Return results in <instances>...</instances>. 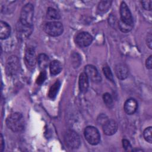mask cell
<instances>
[{
	"mask_svg": "<svg viewBox=\"0 0 152 152\" xmlns=\"http://www.w3.org/2000/svg\"><path fill=\"white\" fill-rule=\"evenodd\" d=\"M7 126L13 132H18L24 129L25 122L23 115L15 112L10 115L6 120Z\"/></svg>",
	"mask_w": 152,
	"mask_h": 152,
	"instance_id": "obj_1",
	"label": "cell"
},
{
	"mask_svg": "<svg viewBox=\"0 0 152 152\" xmlns=\"http://www.w3.org/2000/svg\"><path fill=\"white\" fill-rule=\"evenodd\" d=\"M33 14L34 7L31 3H28L23 7L18 21L24 24L33 26Z\"/></svg>",
	"mask_w": 152,
	"mask_h": 152,
	"instance_id": "obj_2",
	"label": "cell"
},
{
	"mask_svg": "<svg viewBox=\"0 0 152 152\" xmlns=\"http://www.w3.org/2000/svg\"><path fill=\"white\" fill-rule=\"evenodd\" d=\"M65 145L71 149H75L79 147L81 141L79 135L73 130H68L64 135Z\"/></svg>",
	"mask_w": 152,
	"mask_h": 152,
	"instance_id": "obj_3",
	"label": "cell"
},
{
	"mask_svg": "<svg viewBox=\"0 0 152 152\" xmlns=\"http://www.w3.org/2000/svg\"><path fill=\"white\" fill-rule=\"evenodd\" d=\"M84 137L87 142L91 145L99 144L100 140V135L98 129L93 126H88L84 129Z\"/></svg>",
	"mask_w": 152,
	"mask_h": 152,
	"instance_id": "obj_4",
	"label": "cell"
},
{
	"mask_svg": "<svg viewBox=\"0 0 152 152\" xmlns=\"http://www.w3.org/2000/svg\"><path fill=\"white\" fill-rule=\"evenodd\" d=\"M44 30L45 32L50 36H58L61 35L64 31V27L62 23L58 21H52L46 23L45 25Z\"/></svg>",
	"mask_w": 152,
	"mask_h": 152,
	"instance_id": "obj_5",
	"label": "cell"
},
{
	"mask_svg": "<svg viewBox=\"0 0 152 152\" xmlns=\"http://www.w3.org/2000/svg\"><path fill=\"white\" fill-rule=\"evenodd\" d=\"M19 59L17 56L12 55L8 58L7 61L5 70L9 77L15 76L19 69Z\"/></svg>",
	"mask_w": 152,
	"mask_h": 152,
	"instance_id": "obj_6",
	"label": "cell"
},
{
	"mask_svg": "<svg viewBox=\"0 0 152 152\" xmlns=\"http://www.w3.org/2000/svg\"><path fill=\"white\" fill-rule=\"evenodd\" d=\"M120 21L129 26H133V18L131 11L125 2H122L120 6Z\"/></svg>",
	"mask_w": 152,
	"mask_h": 152,
	"instance_id": "obj_7",
	"label": "cell"
},
{
	"mask_svg": "<svg viewBox=\"0 0 152 152\" xmlns=\"http://www.w3.org/2000/svg\"><path fill=\"white\" fill-rule=\"evenodd\" d=\"M17 37L21 40H24L27 39L33 31V26L24 24L20 21L17 24L16 27Z\"/></svg>",
	"mask_w": 152,
	"mask_h": 152,
	"instance_id": "obj_8",
	"label": "cell"
},
{
	"mask_svg": "<svg viewBox=\"0 0 152 152\" xmlns=\"http://www.w3.org/2000/svg\"><path fill=\"white\" fill-rule=\"evenodd\" d=\"M84 71V72L87 75L88 79H90L91 81L96 83H98L101 81V76L94 66L92 65H87L85 66Z\"/></svg>",
	"mask_w": 152,
	"mask_h": 152,
	"instance_id": "obj_9",
	"label": "cell"
},
{
	"mask_svg": "<svg viewBox=\"0 0 152 152\" xmlns=\"http://www.w3.org/2000/svg\"><path fill=\"white\" fill-rule=\"evenodd\" d=\"M93 41V37L87 32H81L75 37V42L80 47H87Z\"/></svg>",
	"mask_w": 152,
	"mask_h": 152,
	"instance_id": "obj_10",
	"label": "cell"
},
{
	"mask_svg": "<svg viewBox=\"0 0 152 152\" xmlns=\"http://www.w3.org/2000/svg\"><path fill=\"white\" fill-rule=\"evenodd\" d=\"M102 126L103 131L107 135L115 134L118 129V124L113 119H107Z\"/></svg>",
	"mask_w": 152,
	"mask_h": 152,
	"instance_id": "obj_11",
	"label": "cell"
},
{
	"mask_svg": "<svg viewBox=\"0 0 152 152\" xmlns=\"http://www.w3.org/2000/svg\"><path fill=\"white\" fill-rule=\"evenodd\" d=\"M25 61L28 66L34 67L37 61L36 52L33 47H28L25 52Z\"/></svg>",
	"mask_w": 152,
	"mask_h": 152,
	"instance_id": "obj_12",
	"label": "cell"
},
{
	"mask_svg": "<svg viewBox=\"0 0 152 152\" xmlns=\"http://www.w3.org/2000/svg\"><path fill=\"white\" fill-rule=\"evenodd\" d=\"M115 72L116 77L120 80L126 78L129 72L127 66L123 63H119L115 65Z\"/></svg>",
	"mask_w": 152,
	"mask_h": 152,
	"instance_id": "obj_13",
	"label": "cell"
},
{
	"mask_svg": "<svg viewBox=\"0 0 152 152\" xmlns=\"http://www.w3.org/2000/svg\"><path fill=\"white\" fill-rule=\"evenodd\" d=\"M137 107L138 103L137 101L133 98H130L126 100L125 102L124 110L127 114L132 115L136 112Z\"/></svg>",
	"mask_w": 152,
	"mask_h": 152,
	"instance_id": "obj_14",
	"label": "cell"
},
{
	"mask_svg": "<svg viewBox=\"0 0 152 152\" xmlns=\"http://www.w3.org/2000/svg\"><path fill=\"white\" fill-rule=\"evenodd\" d=\"M88 78L85 72H82L79 77V88L81 92L84 93L87 92L88 88Z\"/></svg>",
	"mask_w": 152,
	"mask_h": 152,
	"instance_id": "obj_15",
	"label": "cell"
},
{
	"mask_svg": "<svg viewBox=\"0 0 152 152\" xmlns=\"http://www.w3.org/2000/svg\"><path fill=\"white\" fill-rule=\"evenodd\" d=\"M11 34V27L5 21L0 22V38L1 39H7Z\"/></svg>",
	"mask_w": 152,
	"mask_h": 152,
	"instance_id": "obj_16",
	"label": "cell"
},
{
	"mask_svg": "<svg viewBox=\"0 0 152 152\" xmlns=\"http://www.w3.org/2000/svg\"><path fill=\"white\" fill-rule=\"evenodd\" d=\"M37 62L39 66L42 69H45L49 64V57L45 53H40L37 57Z\"/></svg>",
	"mask_w": 152,
	"mask_h": 152,
	"instance_id": "obj_17",
	"label": "cell"
},
{
	"mask_svg": "<svg viewBox=\"0 0 152 152\" xmlns=\"http://www.w3.org/2000/svg\"><path fill=\"white\" fill-rule=\"evenodd\" d=\"M62 64L61 63L56 60H54L50 63L49 68L50 74L53 75H55L60 73L62 70Z\"/></svg>",
	"mask_w": 152,
	"mask_h": 152,
	"instance_id": "obj_18",
	"label": "cell"
},
{
	"mask_svg": "<svg viewBox=\"0 0 152 152\" xmlns=\"http://www.w3.org/2000/svg\"><path fill=\"white\" fill-rule=\"evenodd\" d=\"M60 86H61V83L59 80H57L53 85H52L48 93V96L50 99H53L56 97L58 94V90L60 88Z\"/></svg>",
	"mask_w": 152,
	"mask_h": 152,
	"instance_id": "obj_19",
	"label": "cell"
},
{
	"mask_svg": "<svg viewBox=\"0 0 152 152\" xmlns=\"http://www.w3.org/2000/svg\"><path fill=\"white\" fill-rule=\"evenodd\" d=\"M47 17L49 20H59L61 18V15L56 9L49 7L47 11Z\"/></svg>",
	"mask_w": 152,
	"mask_h": 152,
	"instance_id": "obj_20",
	"label": "cell"
},
{
	"mask_svg": "<svg viewBox=\"0 0 152 152\" xmlns=\"http://www.w3.org/2000/svg\"><path fill=\"white\" fill-rule=\"evenodd\" d=\"M112 4L111 1H102L99 3L98 9L100 11L105 12L110 8Z\"/></svg>",
	"mask_w": 152,
	"mask_h": 152,
	"instance_id": "obj_21",
	"label": "cell"
},
{
	"mask_svg": "<svg viewBox=\"0 0 152 152\" xmlns=\"http://www.w3.org/2000/svg\"><path fill=\"white\" fill-rule=\"evenodd\" d=\"M144 139L149 143H152V127L149 126L145 128L143 132Z\"/></svg>",
	"mask_w": 152,
	"mask_h": 152,
	"instance_id": "obj_22",
	"label": "cell"
},
{
	"mask_svg": "<svg viewBox=\"0 0 152 152\" xmlns=\"http://www.w3.org/2000/svg\"><path fill=\"white\" fill-rule=\"evenodd\" d=\"M103 99L104 101V103H105L106 106L110 107L112 106L113 104V99L110 94L109 93H106L103 94Z\"/></svg>",
	"mask_w": 152,
	"mask_h": 152,
	"instance_id": "obj_23",
	"label": "cell"
},
{
	"mask_svg": "<svg viewBox=\"0 0 152 152\" xmlns=\"http://www.w3.org/2000/svg\"><path fill=\"white\" fill-rule=\"evenodd\" d=\"M103 73L105 75V77L110 81H113V74L111 71L110 68H109V66L107 65H105L103 66Z\"/></svg>",
	"mask_w": 152,
	"mask_h": 152,
	"instance_id": "obj_24",
	"label": "cell"
},
{
	"mask_svg": "<svg viewBox=\"0 0 152 152\" xmlns=\"http://www.w3.org/2000/svg\"><path fill=\"white\" fill-rule=\"evenodd\" d=\"M118 26L119 29L124 33H127L129 32V31H131L133 27L132 26H129L128 25L126 24H125L124 23H122V21H121L120 20L119 21L118 23Z\"/></svg>",
	"mask_w": 152,
	"mask_h": 152,
	"instance_id": "obj_25",
	"label": "cell"
},
{
	"mask_svg": "<svg viewBox=\"0 0 152 152\" xmlns=\"http://www.w3.org/2000/svg\"><path fill=\"white\" fill-rule=\"evenodd\" d=\"M72 65L75 68L78 67L81 63V58L80 55L77 53H73L72 55Z\"/></svg>",
	"mask_w": 152,
	"mask_h": 152,
	"instance_id": "obj_26",
	"label": "cell"
},
{
	"mask_svg": "<svg viewBox=\"0 0 152 152\" xmlns=\"http://www.w3.org/2000/svg\"><path fill=\"white\" fill-rule=\"evenodd\" d=\"M46 78V72L45 71H43L40 72V74H39V75L38 76L37 80H36V83L38 84H42L45 80Z\"/></svg>",
	"mask_w": 152,
	"mask_h": 152,
	"instance_id": "obj_27",
	"label": "cell"
},
{
	"mask_svg": "<svg viewBox=\"0 0 152 152\" xmlns=\"http://www.w3.org/2000/svg\"><path fill=\"white\" fill-rule=\"evenodd\" d=\"M142 6L146 10H151V1H142L141 2Z\"/></svg>",
	"mask_w": 152,
	"mask_h": 152,
	"instance_id": "obj_28",
	"label": "cell"
},
{
	"mask_svg": "<svg viewBox=\"0 0 152 152\" xmlns=\"http://www.w3.org/2000/svg\"><path fill=\"white\" fill-rule=\"evenodd\" d=\"M122 145L123 147L125 150H129V148L131 147V145L129 141L126 139H124L122 140Z\"/></svg>",
	"mask_w": 152,
	"mask_h": 152,
	"instance_id": "obj_29",
	"label": "cell"
},
{
	"mask_svg": "<svg viewBox=\"0 0 152 152\" xmlns=\"http://www.w3.org/2000/svg\"><path fill=\"white\" fill-rule=\"evenodd\" d=\"M146 42H147V45L148 46V48L150 49H151V48H152V36H151V33H149L147 34Z\"/></svg>",
	"mask_w": 152,
	"mask_h": 152,
	"instance_id": "obj_30",
	"label": "cell"
},
{
	"mask_svg": "<svg viewBox=\"0 0 152 152\" xmlns=\"http://www.w3.org/2000/svg\"><path fill=\"white\" fill-rule=\"evenodd\" d=\"M145 65H146V67L149 69H151L152 68V56L151 55H150L147 59L145 62Z\"/></svg>",
	"mask_w": 152,
	"mask_h": 152,
	"instance_id": "obj_31",
	"label": "cell"
},
{
	"mask_svg": "<svg viewBox=\"0 0 152 152\" xmlns=\"http://www.w3.org/2000/svg\"><path fill=\"white\" fill-rule=\"evenodd\" d=\"M100 118H98L97 119V121H98V122L99 123V124H102V125H103V124L107 120V116L105 115H101L100 116H99Z\"/></svg>",
	"mask_w": 152,
	"mask_h": 152,
	"instance_id": "obj_32",
	"label": "cell"
},
{
	"mask_svg": "<svg viewBox=\"0 0 152 152\" xmlns=\"http://www.w3.org/2000/svg\"><path fill=\"white\" fill-rule=\"evenodd\" d=\"M4 141L2 137V134H1V138H0V151L2 152L4 151Z\"/></svg>",
	"mask_w": 152,
	"mask_h": 152,
	"instance_id": "obj_33",
	"label": "cell"
}]
</instances>
